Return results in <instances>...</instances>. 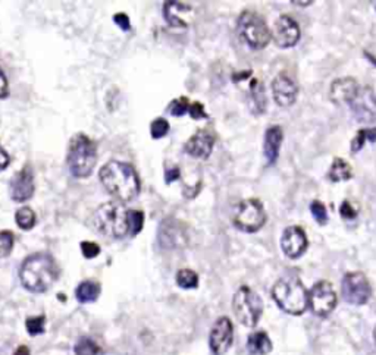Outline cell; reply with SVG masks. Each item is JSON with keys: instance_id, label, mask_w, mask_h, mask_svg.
<instances>
[{"instance_id": "cell-34", "label": "cell", "mask_w": 376, "mask_h": 355, "mask_svg": "<svg viewBox=\"0 0 376 355\" xmlns=\"http://www.w3.org/2000/svg\"><path fill=\"white\" fill-rule=\"evenodd\" d=\"M44 323H46V319L44 316H36V317H28L27 322H26V326H27V330L28 334L36 337V335H40L44 332Z\"/></svg>"}, {"instance_id": "cell-11", "label": "cell", "mask_w": 376, "mask_h": 355, "mask_svg": "<svg viewBox=\"0 0 376 355\" xmlns=\"http://www.w3.org/2000/svg\"><path fill=\"white\" fill-rule=\"evenodd\" d=\"M300 27L294 18L290 15H281L272 30V40L281 49H290L300 40Z\"/></svg>"}, {"instance_id": "cell-16", "label": "cell", "mask_w": 376, "mask_h": 355, "mask_svg": "<svg viewBox=\"0 0 376 355\" xmlns=\"http://www.w3.org/2000/svg\"><path fill=\"white\" fill-rule=\"evenodd\" d=\"M297 84L286 74H279L272 81V96L278 106L288 107L291 106L297 99Z\"/></svg>"}, {"instance_id": "cell-35", "label": "cell", "mask_w": 376, "mask_h": 355, "mask_svg": "<svg viewBox=\"0 0 376 355\" xmlns=\"http://www.w3.org/2000/svg\"><path fill=\"white\" fill-rule=\"evenodd\" d=\"M310 211H312V215L318 223H320V225L328 223V211H326V207L323 206V203L313 201L310 206Z\"/></svg>"}, {"instance_id": "cell-17", "label": "cell", "mask_w": 376, "mask_h": 355, "mask_svg": "<svg viewBox=\"0 0 376 355\" xmlns=\"http://www.w3.org/2000/svg\"><path fill=\"white\" fill-rule=\"evenodd\" d=\"M215 146V135L207 129H199L185 143V153L196 159H207Z\"/></svg>"}, {"instance_id": "cell-22", "label": "cell", "mask_w": 376, "mask_h": 355, "mask_svg": "<svg viewBox=\"0 0 376 355\" xmlns=\"http://www.w3.org/2000/svg\"><path fill=\"white\" fill-rule=\"evenodd\" d=\"M247 349L253 355H266L272 351L271 338L265 332H254L249 337Z\"/></svg>"}, {"instance_id": "cell-9", "label": "cell", "mask_w": 376, "mask_h": 355, "mask_svg": "<svg viewBox=\"0 0 376 355\" xmlns=\"http://www.w3.org/2000/svg\"><path fill=\"white\" fill-rule=\"evenodd\" d=\"M341 292L345 302L352 305H363L372 295V287L362 272H351L343 279Z\"/></svg>"}, {"instance_id": "cell-3", "label": "cell", "mask_w": 376, "mask_h": 355, "mask_svg": "<svg viewBox=\"0 0 376 355\" xmlns=\"http://www.w3.org/2000/svg\"><path fill=\"white\" fill-rule=\"evenodd\" d=\"M91 226L105 238L122 240L130 232L128 210L118 201L105 203L93 213Z\"/></svg>"}, {"instance_id": "cell-7", "label": "cell", "mask_w": 376, "mask_h": 355, "mask_svg": "<svg viewBox=\"0 0 376 355\" xmlns=\"http://www.w3.org/2000/svg\"><path fill=\"white\" fill-rule=\"evenodd\" d=\"M232 310L241 324L254 327L262 317L263 301L249 287H241L234 295Z\"/></svg>"}, {"instance_id": "cell-32", "label": "cell", "mask_w": 376, "mask_h": 355, "mask_svg": "<svg viewBox=\"0 0 376 355\" xmlns=\"http://www.w3.org/2000/svg\"><path fill=\"white\" fill-rule=\"evenodd\" d=\"M168 132H169V124L167 120H163V117H157V120H155L152 122V125H150L152 138H155V139L163 138Z\"/></svg>"}, {"instance_id": "cell-23", "label": "cell", "mask_w": 376, "mask_h": 355, "mask_svg": "<svg viewBox=\"0 0 376 355\" xmlns=\"http://www.w3.org/2000/svg\"><path fill=\"white\" fill-rule=\"evenodd\" d=\"M100 285L98 282H93V280H84L81 282L80 285L75 290V297L80 302L85 304V302H93L96 301L100 295Z\"/></svg>"}, {"instance_id": "cell-30", "label": "cell", "mask_w": 376, "mask_h": 355, "mask_svg": "<svg viewBox=\"0 0 376 355\" xmlns=\"http://www.w3.org/2000/svg\"><path fill=\"white\" fill-rule=\"evenodd\" d=\"M145 225V213L140 210H128V226L131 236H135L141 232Z\"/></svg>"}, {"instance_id": "cell-36", "label": "cell", "mask_w": 376, "mask_h": 355, "mask_svg": "<svg viewBox=\"0 0 376 355\" xmlns=\"http://www.w3.org/2000/svg\"><path fill=\"white\" fill-rule=\"evenodd\" d=\"M81 251L85 258H94L100 254V247L96 243H90L84 241L81 243Z\"/></svg>"}, {"instance_id": "cell-25", "label": "cell", "mask_w": 376, "mask_h": 355, "mask_svg": "<svg viewBox=\"0 0 376 355\" xmlns=\"http://www.w3.org/2000/svg\"><path fill=\"white\" fill-rule=\"evenodd\" d=\"M250 97L253 102L254 113H263L266 110V94L263 84L258 80H253L250 84Z\"/></svg>"}, {"instance_id": "cell-21", "label": "cell", "mask_w": 376, "mask_h": 355, "mask_svg": "<svg viewBox=\"0 0 376 355\" xmlns=\"http://www.w3.org/2000/svg\"><path fill=\"white\" fill-rule=\"evenodd\" d=\"M192 6L181 2H167L163 5V18L168 22L169 27L174 28H187V22L184 21L182 15L185 12H190Z\"/></svg>"}, {"instance_id": "cell-14", "label": "cell", "mask_w": 376, "mask_h": 355, "mask_svg": "<svg viewBox=\"0 0 376 355\" xmlns=\"http://www.w3.org/2000/svg\"><path fill=\"white\" fill-rule=\"evenodd\" d=\"M308 235L300 226H288L281 236V248L290 258L301 257L308 250Z\"/></svg>"}, {"instance_id": "cell-31", "label": "cell", "mask_w": 376, "mask_h": 355, "mask_svg": "<svg viewBox=\"0 0 376 355\" xmlns=\"http://www.w3.org/2000/svg\"><path fill=\"white\" fill-rule=\"evenodd\" d=\"M14 233L9 231L0 232V258H5L14 248Z\"/></svg>"}, {"instance_id": "cell-13", "label": "cell", "mask_w": 376, "mask_h": 355, "mask_svg": "<svg viewBox=\"0 0 376 355\" xmlns=\"http://www.w3.org/2000/svg\"><path fill=\"white\" fill-rule=\"evenodd\" d=\"M350 107L359 122L367 124L376 121V96L369 87H360L356 99L350 103Z\"/></svg>"}, {"instance_id": "cell-1", "label": "cell", "mask_w": 376, "mask_h": 355, "mask_svg": "<svg viewBox=\"0 0 376 355\" xmlns=\"http://www.w3.org/2000/svg\"><path fill=\"white\" fill-rule=\"evenodd\" d=\"M99 179L106 191L120 201H131L140 193V179L130 163L108 161L99 172Z\"/></svg>"}, {"instance_id": "cell-12", "label": "cell", "mask_w": 376, "mask_h": 355, "mask_svg": "<svg viewBox=\"0 0 376 355\" xmlns=\"http://www.w3.org/2000/svg\"><path fill=\"white\" fill-rule=\"evenodd\" d=\"M234 339V327L228 317H221L215 322L214 327L210 330L209 345L212 352L215 355H224L232 345Z\"/></svg>"}, {"instance_id": "cell-27", "label": "cell", "mask_w": 376, "mask_h": 355, "mask_svg": "<svg viewBox=\"0 0 376 355\" xmlns=\"http://www.w3.org/2000/svg\"><path fill=\"white\" fill-rule=\"evenodd\" d=\"M15 221H16V225L24 229V231H30L36 226V222H37V218H36V213L33 208L30 207H22L16 211L15 215Z\"/></svg>"}, {"instance_id": "cell-5", "label": "cell", "mask_w": 376, "mask_h": 355, "mask_svg": "<svg viewBox=\"0 0 376 355\" xmlns=\"http://www.w3.org/2000/svg\"><path fill=\"white\" fill-rule=\"evenodd\" d=\"M98 161V147L94 141L80 132L70 138L66 154V164L70 175L75 178H87L91 175Z\"/></svg>"}, {"instance_id": "cell-41", "label": "cell", "mask_w": 376, "mask_h": 355, "mask_svg": "<svg viewBox=\"0 0 376 355\" xmlns=\"http://www.w3.org/2000/svg\"><path fill=\"white\" fill-rule=\"evenodd\" d=\"M9 163H11V157L8 154V152L0 146V171H4L9 166Z\"/></svg>"}, {"instance_id": "cell-28", "label": "cell", "mask_w": 376, "mask_h": 355, "mask_svg": "<svg viewBox=\"0 0 376 355\" xmlns=\"http://www.w3.org/2000/svg\"><path fill=\"white\" fill-rule=\"evenodd\" d=\"M177 283L184 290H194L199 285V276L190 269H182L177 273Z\"/></svg>"}, {"instance_id": "cell-29", "label": "cell", "mask_w": 376, "mask_h": 355, "mask_svg": "<svg viewBox=\"0 0 376 355\" xmlns=\"http://www.w3.org/2000/svg\"><path fill=\"white\" fill-rule=\"evenodd\" d=\"M74 351L77 355H98V354H100V346L93 339L83 337L75 344Z\"/></svg>"}, {"instance_id": "cell-4", "label": "cell", "mask_w": 376, "mask_h": 355, "mask_svg": "<svg viewBox=\"0 0 376 355\" xmlns=\"http://www.w3.org/2000/svg\"><path fill=\"white\" fill-rule=\"evenodd\" d=\"M272 298L281 310L300 316L309 305V292L297 276L281 277L272 288Z\"/></svg>"}, {"instance_id": "cell-20", "label": "cell", "mask_w": 376, "mask_h": 355, "mask_svg": "<svg viewBox=\"0 0 376 355\" xmlns=\"http://www.w3.org/2000/svg\"><path fill=\"white\" fill-rule=\"evenodd\" d=\"M159 236H160V244L163 247H175L177 244H181L184 240V231L179 226V222L174 221V219H167L162 222L160 231H159Z\"/></svg>"}, {"instance_id": "cell-38", "label": "cell", "mask_w": 376, "mask_h": 355, "mask_svg": "<svg viewBox=\"0 0 376 355\" xmlns=\"http://www.w3.org/2000/svg\"><path fill=\"white\" fill-rule=\"evenodd\" d=\"M113 22L116 23L118 27H120L122 31H130L131 30V22H130V18L127 14H115L113 15Z\"/></svg>"}, {"instance_id": "cell-42", "label": "cell", "mask_w": 376, "mask_h": 355, "mask_svg": "<svg viewBox=\"0 0 376 355\" xmlns=\"http://www.w3.org/2000/svg\"><path fill=\"white\" fill-rule=\"evenodd\" d=\"M179 178H181V174H179L178 168H172V169H168L167 172H164V181H167V184H171Z\"/></svg>"}, {"instance_id": "cell-18", "label": "cell", "mask_w": 376, "mask_h": 355, "mask_svg": "<svg viewBox=\"0 0 376 355\" xmlns=\"http://www.w3.org/2000/svg\"><path fill=\"white\" fill-rule=\"evenodd\" d=\"M360 87L355 78H350V77L340 78L333 83L331 90H329V97H331V100L335 105H341V103L350 105L352 100L356 99Z\"/></svg>"}, {"instance_id": "cell-44", "label": "cell", "mask_w": 376, "mask_h": 355, "mask_svg": "<svg viewBox=\"0 0 376 355\" xmlns=\"http://www.w3.org/2000/svg\"><path fill=\"white\" fill-rule=\"evenodd\" d=\"M373 338H375V342H376V327H375V330H373Z\"/></svg>"}, {"instance_id": "cell-10", "label": "cell", "mask_w": 376, "mask_h": 355, "mask_svg": "<svg viewBox=\"0 0 376 355\" xmlns=\"http://www.w3.org/2000/svg\"><path fill=\"white\" fill-rule=\"evenodd\" d=\"M309 305L312 312L319 317H326L337 307V294L334 287L326 280L315 283L309 292Z\"/></svg>"}, {"instance_id": "cell-40", "label": "cell", "mask_w": 376, "mask_h": 355, "mask_svg": "<svg viewBox=\"0 0 376 355\" xmlns=\"http://www.w3.org/2000/svg\"><path fill=\"white\" fill-rule=\"evenodd\" d=\"M9 96V84L8 78L4 74V70L0 69V99H6Z\"/></svg>"}, {"instance_id": "cell-43", "label": "cell", "mask_w": 376, "mask_h": 355, "mask_svg": "<svg viewBox=\"0 0 376 355\" xmlns=\"http://www.w3.org/2000/svg\"><path fill=\"white\" fill-rule=\"evenodd\" d=\"M14 355H31V352H30V349L26 345H22L14 352Z\"/></svg>"}, {"instance_id": "cell-45", "label": "cell", "mask_w": 376, "mask_h": 355, "mask_svg": "<svg viewBox=\"0 0 376 355\" xmlns=\"http://www.w3.org/2000/svg\"><path fill=\"white\" fill-rule=\"evenodd\" d=\"M375 9H376V4H375Z\"/></svg>"}, {"instance_id": "cell-2", "label": "cell", "mask_w": 376, "mask_h": 355, "mask_svg": "<svg viewBox=\"0 0 376 355\" xmlns=\"http://www.w3.org/2000/svg\"><path fill=\"white\" fill-rule=\"evenodd\" d=\"M59 277V267L51 254L36 253L26 258L19 270V279L24 288L41 294L49 290Z\"/></svg>"}, {"instance_id": "cell-39", "label": "cell", "mask_w": 376, "mask_h": 355, "mask_svg": "<svg viewBox=\"0 0 376 355\" xmlns=\"http://www.w3.org/2000/svg\"><path fill=\"white\" fill-rule=\"evenodd\" d=\"M190 116L193 117V120H207V113L203 107L202 103L199 102H194L192 106H190Z\"/></svg>"}, {"instance_id": "cell-8", "label": "cell", "mask_w": 376, "mask_h": 355, "mask_svg": "<svg viewBox=\"0 0 376 355\" xmlns=\"http://www.w3.org/2000/svg\"><path fill=\"white\" fill-rule=\"evenodd\" d=\"M266 223V211L263 204L256 200L249 198L241 201L237 206L234 215V225L243 232H257Z\"/></svg>"}, {"instance_id": "cell-26", "label": "cell", "mask_w": 376, "mask_h": 355, "mask_svg": "<svg viewBox=\"0 0 376 355\" xmlns=\"http://www.w3.org/2000/svg\"><path fill=\"white\" fill-rule=\"evenodd\" d=\"M376 143V128H365L360 129L356 135V138L351 141V153H357L360 152L365 144L367 143Z\"/></svg>"}, {"instance_id": "cell-6", "label": "cell", "mask_w": 376, "mask_h": 355, "mask_svg": "<svg viewBox=\"0 0 376 355\" xmlns=\"http://www.w3.org/2000/svg\"><path fill=\"white\" fill-rule=\"evenodd\" d=\"M237 31L240 38L254 51H262L269 44L272 31L265 19L251 11H244L237 22Z\"/></svg>"}, {"instance_id": "cell-19", "label": "cell", "mask_w": 376, "mask_h": 355, "mask_svg": "<svg viewBox=\"0 0 376 355\" xmlns=\"http://www.w3.org/2000/svg\"><path fill=\"white\" fill-rule=\"evenodd\" d=\"M282 139H284V131H282L281 127L275 125V127L268 128L265 134V144H263V153H265L268 164H273L276 161L279 156Z\"/></svg>"}, {"instance_id": "cell-15", "label": "cell", "mask_w": 376, "mask_h": 355, "mask_svg": "<svg viewBox=\"0 0 376 355\" xmlns=\"http://www.w3.org/2000/svg\"><path fill=\"white\" fill-rule=\"evenodd\" d=\"M11 198L16 203H24L34 194V176L30 168H24L15 174L9 184Z\"/></svg>"}, {"instance_id": "cell-37", "label": "cell", "mask_w": 376, "mask_h": 355, "mask_svg": "<svg viewBox=\"0 0 376 355\" xmlns=\"http://www.w3.org/2000/svg\"><path fill=\"white\" fill-rule=\"evenodd\" d=\"M340 215L347 221H352V219L357 218V210L350 204V201L345 200V201H343V204L340 207Z\"/></svg>"}, {"instance_id": "cell-24", "label": "cell", "mask_w": 376, "mask_h": 355, "mask_svg": "<svg viewBox=\"0 0 376 355\" xmlns=\"http://www.w3.org/2000/svg\"><path fill=\"white\" fill-rule=\"evenodd\" d=\"M328 178L331 179L333 182H343V181H348L352 178V169L350 164L340 157H335L333 161V166L329 169Z\"/></svg>"}, {"instance_id": "cell-33", "label": "cell", "mask_w": 376, "mask_h": 355, "mask_svg": "<svg viewBox=\"0 0 376 355\" xmlns=\"http://www.w3.org/2000/svg\"><path fill=\"white\" fill-rule=\"evenodd\" d=\"M190 102H188L187 97H179L171 102V105L168 106V112L172 116H182L185 115L188 110H190Z\"/></svg>"}]
</instances>
